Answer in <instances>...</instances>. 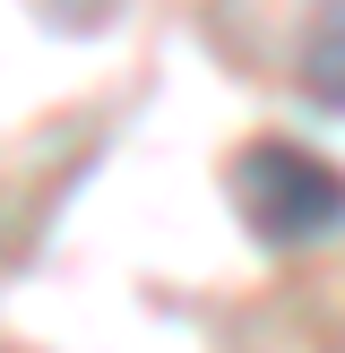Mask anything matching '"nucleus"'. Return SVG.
<instances>
[{"label": "nucleus", "mask_w": 345, "mask_h": 353, "mask_svg": "<svg viewBox=\"0 0 345 353\" xmlns=\"http://www.w3.org/2000/svg\"><path fill=\"white\" fill-rule=\"evenodd\" d=\"M233 207L268 250H302V241H328L345 224V172L328 155L293 147V138H250L233 155Z\"/></svg>", "instance_id": "f257e3e1"}, {"label": "nucleus", "mask_w": 345, "mask_h": 353, "mask_svg": "<svg viewBox=\"0 0 345 353\" xmlns=\"http://www.w3.org/2000/svg\"><path fill=\"white\" fill-rule=\"evenodd\" d=\"M302 95L319 103V112H345V0H319L302 26Z\"/></svg>", "instance_id": "f03ea898"}]
</instances>
